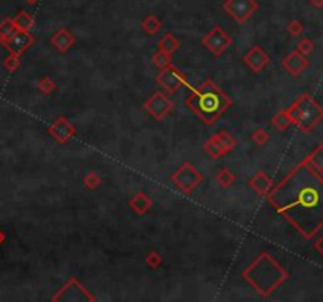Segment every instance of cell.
Returning a JSON list of instances; mask_svg holds the SVG:
<instances>
[{"label":"cell","mask_w":323,"mask_h":302,"mask_svg":"<svg viewBox=\"0 0 323 302\" xmlns=\"http://www.w3.org/2000/svg\"><path fill=\"white\" fill-rule=\"evenodd\" d=\"M274 208L309 238L323 225V175L298 165L270 195Z\"/></svg>","instance_id":"1"},{"label":"cell","mask_w":323,"mask_h":302,"mask_svg":"<svg viewBox=\"0 0 323 302\" xmlns=\"http://www.w3.org/2000/svg\"><path fill=\"white\" fill-rule=\"evenodd\" d=\"M196 110L199 113V117L205 120L216 118L219 113H221L227 106L229 99L219 92L214 85H208V87L202 89V92L196 93Z\"/></svg>","instance_id":"2"},{"label":"cell","mask_w":323,"mask_h":302,"mask_svg":"<svg viewBox=\"0 0 323 302\" xmlns=\"http://www.w3.org/2000/svg\"><path fill=\"white\" fill-rule=\"evenodd\" d=\"M224 10L238 22L246 21L257 10V4L254 0H227L224 2Z\"/></svg>","instance_id":"3"},{"label":"cell","mask_w":323,"mask_h":302,"mask_svg":"<svg viewBox=\"0 0 323 302\" xmlns=\"http://www.w3.org/2000/svg\"><path fill=\"white\" fill-rule=\"evenodd\" d=\"M32 42V36L28 35L25 30H16L14 32L4 45L8 48V51L11 52V54H14V55H18V54H21L28 45H30Z\"/></svg>","instance_id":"4"},{"label":"cell","mask_w":323,"mask_h":302,"mask_svg":"<svg viewBox=\"0 0 323 302\" xmlns=\"http://www.w3.org/2000/svg\"><path fill=\"white\" fill-rule=\"evenodd\" d=\"M16 30H18V27H16L14 19H5L4 22H0V41L5 42Z\"/></svg>","instance_id":"5"},{"label":"cell","mask_w":323,"mask_h":302,"mask_svg":"<svg viewBox=\"0 0 323 302\" xmlns=\"http://www.w3.org/2000/svg\"><path fill=\"white\" fill-rule=\"evenodd\" d=\"M14 22H16V27H18V30H28V28L32 27L33 24V19L32 16L28 14L27 11H21L16 18H14Z\"/></svg>","instance_id":"6"},{"label":"cell","mask_w":323,"mask_h":302,"mask_svg":"<svg viewBox=\"0 0 323 302\" xmlns=\"http://www.w3.org/2000/svg\"><path fill=\"white\" fill-rule=\"evenodd\" d=\"M143 28L147 32H150V33H155L158 28H159V22L155 16H149L145 21H143Z\"/></svg>","instance_id":"7"},{"label":"cell","mask_w":323,"mask_h":302,"mask_svg":"<svg viewBox=\"0 0 323 302\" xmlns=\"http://www.w3.org/2000/svg\"><path fill=\"white\" fill-rule=\"evenodd\" d=\"M4 65H5V66H7V68L10 69V71H14V69H16V68H18L19 62L16 60V55H14V54H13V55L10 57V59H7V60L4 62Z\"/></svg>","instance_id":"8"},{"label":"cell","mask_w":323,"mask_h":302,"mask_svg":"<svg viewBox=\"0 0 323 302\" xmlns=\"http://www.w3.org/2000/svg\"><path fill=\"white\" fill-rule=\"evenodd\" d=\"M311 4L314 5V7H323V0H311Z\"/></svg>","instance_id":"9"},{"label":"cell","mask_w":323,"mask_h":302,"mask_svg":"<svg viewBox=\"0 0 323 302\" xmlns=\"http://www.w3.org/2000/svg\"><path fill=\"white\" fill-rule=\"evenodd\" d=\"M5 241V236H4V233L2 232H0V244H2Z\"/></svg>","instance_id":"10"},{"label":"cell","mask_w":323,"mask_h":302,"mask_svg":"<svg viewBox=\"0 0 323 302\" xmlns=\"http://www.w3.org/2000/svg\"><path fill=\"white\" fill-rule=\"evenodd\" d=\"M27 2H28V4H37L38 0H27Z\"/></svg>","instance_id":"11"}]
</instances>
